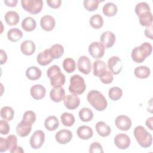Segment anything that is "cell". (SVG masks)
Masks as SVG:
<instances>
[{
	"label": "cell",
	"instance_id": "obj_25",
	"mask_svg": "<svg viewBox=\"0 0 153 153\" xmlns=\"http://www.w3.org/2000/svg\"><path fill=\"white\" fill-rule=\"evenodd\" d=\"M44 126L47 130L49 131L55 130L59 126V120L56 116H49L45 119L44 121Z\"/></svg>",
	"mask_w": 153,
	"mask_h": 153
},
{
	"label": "cell",
	"instance_id": "obj_46",
	"mask_svg": "<svg viewBox=\"0 0 153 153\" xmlns=\"http://www.w3.org/2000/svg\"><path fill=\"white\" fill-rule=\"evenodd\" d=\"M89 152L90 153H100L103 152L104 151L100 143L97 142H94L90 146Z\"/></svg>",
	"mask_w": 153,
	"mask_h": 153
},
{
	"label": "cell",
	"instance_id": "obj_39",
	"mask_svg": "<svg viewBox=\"0 0 153 153\" xmlns=\"http://www.w3.org/2000/svg\"><path fill=\"white\" fill-rule=\"evenodd\" d=\"M108 96L111 100L116 101L119 100L122 97L123 91L120 87H113L109 89Z\"/></svg>",
	"mask_w": 153,
	"mask_h": 153
},
{
	"label": "cell",
	"instance_id": "obj_19",
	"mask_svg": "<svg viewBox=\"0 0 153 153\" xmlns=\"http://www.w3.org/2000/svg\"><path fill=\"white\" fill-rule=\"evenodd\" d=\"M65 96V89L62 87H53L50 90V97L54 102H60Z\"/></svg>",
	"mask_w": 153,
	"mask_h": 153
},
{
	"label": "cell",
	"instance_id": "obj_2",
	"mask_svg": "<svg viewBox=\"0 0 153 153\" xmlns=\"http://www.w3.org/2000/svg\"><path fill=\"white\" fill-rule=\"evenodd\" d=\"M47 75L53 87H62L65 83V76L61 72L60 68L57 65H54L50 66L47 71Z\"/></svg>",
	"mask_w": 153,
	"mask_h": 153
},
{
	"label": "cell",
	"instance_id": "obj_27",
	"mask_svg": "<svg viewBox=\"0 0 153 153\" xmlns=\"http://www.w3.org/2000/svg\"><path fill=\"white\" fill-rule=\"evenodd\" d=\"M22 27L25 31L31 32L35 29L36 27V22L32 17H27L23 20L22 22Z\"/></svg>",
	"mask_w": 153,
	"mask_h": 153
},
{
	"label": "cell",
	"instance_id": "obj_32",
	"mask_svg": "<svg viewBox=\"0 0 153 153\" xmlns=\"http://www.w3.org/2000/svg\"><path fill=\"white\" fill-rule=\"evenodd\" d=\"M79 117L83 122H88L93 118V112L88 108L84 107L81 108L78 112Z\"/></svg>",
	"mask_w": 153,
	"mask_h": 153
},
{
	"label": "cell",
	"instance_id": "obj_4",
	"mask_svg": "<svg viewBox=\"0 0 153 153\" xmlns=\"http://www.w3.org/2000/svg\"><path fill=\"white\" fill-rule=\"evenodd\" d=\"M86 88L84 78L79 75H74L70 78L69 91L72 94L79 95L82 94Z\"/></svg>",
	"mask_w": 153,
	"mask_h": 153
},
{
	"label": "cell",
	"instance_id": "obj_37",
	"mask_svg": "<svg viewBox=\"0 0 153 153\" xmlns=\"http://www.w3.org/2000/svg\"><path fill=\"white\" fill-rule=\"evenodd\" d=\"M63 68L68 74L73 72L76 69V63L75 60L70 57L66 58L63 62Z\"/></svg>",
	"mask_w": 153,
	"mask_h": 153
},
{
	"label": "cell",
	"instance_id": "obj_18",
	"mask_svg": "<svg viewBox=\"0 0 153 153\" xmlns=\"http://www.w3.org/2000/svg\"><path fill=\"white\" fill-rule=\"evenodd\" d=\"M31 96L35 100H41L43 99L46 93L45 88L41 84H35L30 88V90Z\"/></svg>",
	"mask_w": 153,
	"mask_h": 153
},
{
	"label": "cell",
	"instance_id": "obj_48",
	"mask_svg": "<svg viewBox=\"0 0 153 153\" xmlns=\"http://www.w3.org/2000/svg\"><path fill=\"white\" fill-rule=\"evenodd\" d=\"M46 2L50 7L54 9L59 8L62 4L61 0H51V1H47Z\"/></svg>",
	"mask_w": 153,
	"mask_h": 153
},
{
	"label": "cell",
	"instance_id": "obj_23",
	"mask_svg": "<svg viewBox=\"0 0 153 153\" xmlns=\"http://www.w3.org/2000/svg\"><path fill=\"white\" fill-rule=\"evenodd\" d=\"M41 69L36 66H30L26 71V76L30 80H37L41 78Z\"/></svg>",
	"mask_w": 153,
	"mask_h": 153
},
{
	"label": "cell",
	"instance_id": "obj_26",
	"mask_svg": "<svg viewBox=\"0 0 153 153\" xmlns=\"http://www.w3.org/2000/svg\"><path fill=\"white\" fill-rule=\"evenodd\" d=\"M5 20L10 26L16 25L20 20V17L19 14L14 11H8L4 16Z\"/></svg>",
	"mask_w": 153,
	"mask_h": 153
},
{
	"label": "cell",
	"instance_id": "obj_35",
	"mask_svg": "<svg viewBox=\"0 0 153 153\" xmlns=\"http://www.w3.org/2000/svg\"><path fill=\"white\" fill-rule=\"evenodd\" d=\"M89 23L93 28L98 29L103 26V19L99 14H94L91 17Z\"/></svg>",
	"mask_w": 153,
	"mask_h": 153
},
{
	"label": "cell",
	"instance_id": "obj_1",
	"mask_svg": "<svg viewBox=\"0 0 153 153\" xmlns=\"http://www.w3.org/2000/svg\"><path fill=\"white\" fill-rule=\"evenodd\" d=\"M88 103L97 111H104L108 105L105 96L99 91L93 90L88 92L87 96Z\"/></svg>",
	"mask_w": 153,
	"mask_h": 153
},
{
	"label": "cell",
	"instance_id": "obj_34",
	"mask_svg": "<svg viewBox=\"0 0 153 153\" xmlns=\"http://www.w3.org/2000/svg\"><path fill=\"white\" fill-rule=\"evenodd\" d=\"M60 119L62 124L66 127H71L74 125L75 121L74 116L68 112H64L60 116Z\"/></svg>",
	"mask_w": 153,
	"mask_h": 153
},
{
	"label": "cell",
	"instance_id": "obj_5",
	"mask_svg": "<svg viewBox=\"0 0 153 153\" xmlns=\"http://www.w3.org/2000/svg\"><path fill=\"white\" fill-rule=\"evenodd\" d=\"M22 8L32 14L40 13L42 9L43 2L42 0H22Z\"/></svg>",
	"mask_w": 153,
	"mask_h": 153
},
{
	"label": "cell",
	"instance_id": "obj_16",
	"mask_svg": "<svg viewBox=\"0 0 153 153\" xmlns=\"http://www.w3.org/2000/svg\"><path fill=\"white\" fill-rule=\"evenodd\" d=\"M40 25L43 30L51 31L56 25L55 19L50 15H45L40 20Z\"/></svg>",
	"mask_w": 153,
	"mask_h": 153
},
{
	"label": "cell",
	"instance_id": "obj_42",
	"mask_svg": "<svg viewBox=\"0 0 153 153\" xmlns=\"http://www.w3.org/2000/svg\"><path fill=\"white\" fill-rule=\"evenodd\" d=\"M139 47L140 51L145 57L146 58V57L151 55L152 50V47L149 42H145L142 43L140 46H139Z\"/></svg>",
	"mask_w": 153,
	"mask_h": 153
},
{
	"label": "cell",
	"instance_id": "obj_15",
	"mask_svg": "<svg viewBox=\"0 0 153 153\" xmlns=\"http://www.w3.org/2000/svg\"><path fill=\"white\" fill-rule=\"evenodd\" d=\"M72 138V132L67 129L59 130L55 135V139L57 143L65 145L69 142Z\"/></svg>",
	"mask_w": 153,
	"mask_h": 153
},
{
	"label": "cell",
	"instance_id": "obj_45",
	"mask_svg": "<svg viewBox=\"0 0 153 153\" xmlns=\"http://www.w3.org/2000/svg\"><path fill=\"white\" fill-rule=\"evenodd\" d=\"M8 148L9 150L17 146V138L14 134H10L6 138Z\"/></svg>",
	"mask_w": 153,
	"mask_h": 153
},
{
	"label": "cell",
	"instance_id": "obj_17",
	"mask_svg": "<svg viewBox=\"0 0 153 153\" xmlns=\"http://www.w3.org/2000/svg\"><path fill=\"white\" fill-rule=\"evenodd\" d=\"M36 60L38 63L41 66H46L50 63L53 60V58L50 49H45L44 51L40 52L37 56Z\"/></svg>",
	"mask_w": 153,
	"mask_h": 153
},
{
	"label": "cell",
	"instance_id": "obj_10",
	"mask_svg": "<svg viewBox=\"0 0 153 153\" xmlns=\"http://www.w3.org/2000/svg\"><path fill=\"white\" fill-rule=\"evenodd\" d=\"M115 124L119 130L127 131L131 127V121L128 117L121 115L118 116L115 118Z\"/></svg>",
	"mask_w": 153,
	"mask_h": 153
},
{
	"label": "cell",
	"instance_id": "obj_50",
	"mask_svg": "<svg viewBox=\"0 0 153 153\" xmlns=\"http://www.w3.org/2000/svg\"><path fill=\"white\" fill-rule=\"evenodd\" d=\"M145 35L151 39H153V36H152V25H151L149 27H146V28L145 30Z\"/></svg>",
	"mask_w": 153,
	"mask_h": 153
},
{
	"label": "cell",
	"instance_id": "obj_47",
	"mask_svg": "<svg viewBox=\"0 0 153 153\" xmlns=\"http://www.w3.org/2000/svg\"><path fill=\"white\" fill-rule=\"evenodd\" d=\"M10 126L7 121L5 120H1L0 121V133L2 135H6L8 134L10 131Z\"/></svg>",
	"mask_w": 153,
	"mask_h": 153
},
{
	"label": "cell",
	"instance_id": "obj_44",
	"mask_svg": "<svg viewBox=\"0 0 153 153\" xmlns=\"http://www.w3.org/2000/svg\"><path fill=\"white\" fill-rule=\"evenodd\" d=\"M36 114L33 111H27L24 113L22 120L26 121L32 124L36 121Z\"/></svg>",
	"mask_w": 153,
	"mask_h": 153
},
{
	"label": "cell",
	"instance_id": "obj_28",
	"mask_svg": "<svg viewBox=\"0 0 153 153\" xmlns=\"http://www.w3.org/2000/svg\"><path fill=\"white\" fill-rule=\"evenodd\" d=\"M135 76L140 79L147 78L151 74L150 69L146 66H140L136 67L134 70Z\"/></svg>",
	"mask_w": 153,
	"mask_h": 153
},
{
	"label": "cell",
	"instance_id": "obj_36",
	"mask_svg": "<svg viewBox=\"0 0 153 153\" xmlns=\"http://www.w3.org/2000/svg\"><path fill=\"white\" fill-rule=\"evenodd\" d=\"M14 115V111L10 106H4L1 109V117L6 121H11Z\"/></svg>",
	"mask_w": 153,
	"mask_h": 153
},
{
	"label": "cell",
	"instance_id": "obj_14",
	"mask_svg": "<svg viewBox=\"0 0 153 153\" xmlns=\"http://www.w3.org/2000/svg\"><path fill=\"white\" fill-rule=\"evenodd\" d=\"M32 125L31 123L22 120L16 126V133L22 137L28 136L32 130Z\"/></svg>",
	"mask_w": 153,
	"mask_h": 153
},
{
	"label": "cell",
	"instance_id": "obj_8",
	"mask_svg": "<svg viewBox=\"0 0 153 153\" xmlns=\"http://www.w3.org/2000/svg\"><path fill=\"white\" fill-rule=\"evenodd\" d=\"M108 67L112 74L117 75L120 74L123 69V63L117 56H112L108 61Z\"/></svg>",
	"mask_w": 153,
	"mask_h": 153
},
{
	"label": "cell",
	"instance_id": "obj_51",
	"mask_svg": "<svg viewBox=\"0 0 153 153\" xmlns=\"http://www.w3.org/2000/svg\"><path fill=\"white\" fill-rule=\"evenodd\" d=\"M7 60V56L3 50H1V53H0V64L3 65L6 63Z\"/></svg>",
	"mask_w": 153,
	"mask_h": 153
},
{
	"label": "cell",
	"instance_id": "obj_21",
	"mask_svg": "<svg viewBox=\"0 0 153 153\" xmlns=\"http://www.w3.org/2000/svg\"><path fill=\"white\" fill-rule=\"evenodd\" d=\"M76 134L80 139L82 140H87L93 136V131L89 126H81L78 128Z\"/></svg>",
	"mask_w": 153,
	"mask_h": 153
},
{
	"label": "cell",
	"instance_id": "obj_41",
	"mask_svg": "<svg viewBox=\"0 0 153 153\" xmlns=\"http://www.w3.org/2000/svg\"><path fill=\"white\" fill-rule=\"evenodd\" d=\"M98 0H84L83 5L84 8L88 11H93L97 9L99 2Z\"/></svg>",
	"mask_w": 153,
	"mask_h": 153
},
{
	"label": "cell",
	"instance_id": "obj_3",
	"mask_svg": "<svg viewBox=\"0 0 153 153\" xmlns=\"http://www.w3.org/2000/svg\"><path fill=\"white\" fill-rule=\"evenodd\" d=\"M133 134L139 145L144 148H149L152 143V137L150 133L142 126L136 127L133 131Z\"/></svg>",
	"mask_w": 153,
	"mask_h": 153
},
{
	"label": "cell",
	"instance_id": "obj_43",
	"mask_svg": "<svg viewBox=\"0 0 153 153\" xmlns=\"http://www.w3.org/2000/svg\"><path fill=\"white\" fill-rule=\"evenodd\" d=\"M99 79L102 83L105 84H109L113 81L114 76L111 71H105L101 74Z\"/></svg>",
	"mask_w": 153,
	"mask_h": 153
},
{
	"label": "cell",
	"instance_id": "obj_40",
	"mask_svg": "<svg viewBox=\"0 0 153 153\" xmlns=\"http://www.w3.org/2000/svg\"><path fill=\"white\" fill-rule=\"evenodd\" d=\"M134 11L137 16H139V15L145 12L151 11L150 7L148 4L145 2H141L139 3H137L135 6Z\"/></svg>",
	"mask_w": 153,
	"mask_h": 153
},
{
	"label": "cell",
	"instance_id": "obj_54",
	"mask_svg": "<svg viewBox=\"0 0 153 153\" xmlns=\"http://www.w3.org/2000/svg\"><path fill=\"white\" fill-rule=\"evenodd\" d=\"M10 152L11 153H20V152H24V150L21 146H16L14 148H12L11 150H10Z\"/></svg>",
	"mask_w": 153,
	"mask_h": 153
},
{
	"label": "cell",
	"instance_id": "obj_20",
	"mask_svg": "<svg viewBox=\"0 0 153 153\" xmlns=\"http://www.w3.org/2000/svg\"><path fill=\"white\" fill-rule=\"evenodd\" d=\"M36 47L35 43L31 40L23 41L20 45V50L23 54L26 56L32 55L35 51Z\"/></svg>",
	"mask_w": 153,
	"mask_h": 153
},
{
	"label": "cell",
	"instance_id": "obj_31",
	"mask_svg": "<svg viewBox=\"0 0 153 153\" xmlns=\"http://www.w3.org/2000/svg\"><path fill=\"white\" fill-rule=\"evenodd\" d=\"M139 23L142 26L149 27L152 24V14L151 11L145 12L139 15Z\"/></svg>",
	"mask_w": 153,
	"mask_h": 153
},
{
	"label": "cell",
	"instance_id": "obj_12",
	"mask_svg": "<svg viewBox=\"0 0 153 153\" xmlns=\"http://www.w3.org/2000/svg\"><path fill=\"white\" fill-rule=\"evenodd\" d=\"M116 36L115 34L111 31H105L100 36V41L105 48L112 47L115 42Z\"/></svg>",
	"mask_w": 153,
	"mask_h": 153
},
{
	"label": "cell",
	"instance_id": "obj_30",
	"mask_svg": "<svg viewBox=\"0 0 153 153\" xmlns=\"http://www.w3.org/2000/svg\"><path fill=\"white\" fill-rule=\"evenodd\" d=\"M23 37L22 30L17 27L10 29L7 32V38L8 40L15 42L19 41Z\"/></svg>",
	"mask_w": 153,
	"mask_h": 153
},
{
	"label": "cell",
	"instance_id": "obj_11",
	"mask_svg": "<svg viewBox=\"0 0 153 153\" xmlns=\"http://www.w3.org/2000/svg\"><path fill=\"white\" fill-rule=\"evenodd\" d=\"M116 146L121 149H126L130 145V139L128 135L124 133H119L117 134L114 139Z\"/></svg>",
	"mask_w": 153,
	"mask_h": 153
},
{
	"label": "cell",
	"instance_id": "obj_24",
	"mask_svg": "<svg viewBox=\"0 0 153 153\" xmlns=\"http://www.w3.org/2000/svg\"><path fill=\"white\" fill-rule=\"evenodd\" d=\"M106 63L101 60H96L93 63V75L97 77H100L101 74L106 71Z\"/></svg>",
	"mask_w": 153,
	"mask_h": 153
},
{
	"label": "cell",
	"instance_id": "obj_52",
	"mask_svg": "<svg viewBox=\"0 0 153 153\" xmlns=\"http://www.w3.org/2000/svg\"><path fill=\"white\" fill-rule=\"evenodd\" d=\"M4 3L5 4V5L8 7H14L16 6L18 1L17 0H4Z\"/></svg>",
	"mask_w": 153,
	"mask_h": 153
},
{
	"label": "cell",
	"instance_id": "obj_9",
	"mask_svg": "<svg viewBox=\"0 0 153 153\" xmlns=\"http://www.w3.org/2000/svg\"><path fill=\"white\" fill-rule=\"evenodd\" d=\"M78 69L82 73L88 75L91 70V64L89 58L85 56H81L77 62Z\"/></svg>",
	"mask_w": 153,
	"mask_h": 153
},
{
	"label": "cell",
	"instance_id": "obj_29",
	"mask_svg": "<svg viewBox=\"0 0 153 153\" xmlns=\"http://www.w3.org/2000/svg\"><path fill=\"white\" fill-rule=\"evenodd\" d=\"M117 7L112 2L106 3L102 8V11L104 15L108 17H112L117 14Z\"/></svg>",
	"mask_w": 153,
	"mask_h": 153
},
{
	"label": "cell",
	"instance_id": "obj_13",
	"mask_svg": "<svg viewBox=\"0 0 153 153\" xmlns=\"http://www.w3.org/2000/svg\"><path fill=\"white\" fill-rule=\"evenodd\" d=\"M65 106L68 109H75L80 104V99L76 94H71L65 96L63 99Z\"/></svg>",
	"mask_w": 153,
	"mask_h": 153
},
{
	"label": "cell",
	"instance_id": "obj_7",
	"mask_svg": "<svg viewBox=\"0 0 153 153\" xmlns=\"http://www.w3.org/2000/svg\"><path fill=\"white\" fill-rule=\"evenodd\" d=\"M105 49V48L100 42L94 41L90 44L88 52L92 57L99 59L103 56Z\"/></svg>",
	"mask_w": 153,
	"mask_h": 153
},
{
	"label": "cell",
	"instance_id": "obj_6",
	"mask_svg": "<svg viewBox=\"0 0 153 153\" xmlns=\"http://www.w3.org/2000/svg\"><path fill=\"white\" fill-rule=\"evenodd\" d=\"M45 141V134L41 130H36L31 136L29 140L30 146L34 149H37L40 148Z\"/></svg>",
	"mask_w": 153,
	"mask_h": 153
},
{
	"label": "cell",
	"instance_id": "obj_38",
	"mask_svg": "<svg viewBox=\"0 0 153 153\" xmlns=\"http://www.w3.org/2000/svg\"><path fill=\"white\" fill-rule=\"evenodd\" d=\"M131 56L132 60L134 62L138 63H140L143 62V61L146 59V57H145L143 56V55L142 54V53L140 51L139 46L136 47L135 48H134L133 49V50L131 51Z\"/></svg>",
	"mask_w": 153,
	"mask_h": 153
},
{
	"label": "cell",
	"instance_id": "obj_53",
	"mask_svg": "<svg viewBox=\"0 0 153 153\" xmlns=\"http://www.w3.org/2000/svg\"><path fill=\"white\" fill-rule=\"evenodd\" d=\"M152 121H153V117H151L148 118L146 120V121H145V124H146V127L148 128H149L151 130H153V128H152Z\"/></svg>",
	"mask_w": 153,
	"mask_h": 153
},
{
	"label": "cell",
	"instance_id": "obj_22",
	"mask_svg": "<svg viewBox=\"0 0 153 153\" xmlns=\"http://www.w3.org/2000/svg\"><path fill=\"white\" fill-rule=\"evenodd\" d=\"M97 134L101 137H107L111 133V127L103 121H99L95 126Z\"/></svg>",
	"mask_w": 153,
	"mask_h": 153
},
{
	"label": "cell",
	"instance_id": "obj_33",
	"mask_svg": "<svg viewBox=\"0 0 153 153\" xmlns=\"http://www.w3.org/2000/svg\"><path fill=\"white\" fill-rule=\"evenodd\" d=\"M50 51L53 59H59L64 53V48L62 45L56 44L50 47Z\"/></svg>",
	"mask_w": 153,
	"mask_h": 153
},
{
	"label": "cell",
	"instance_id": "obj_49",
	"mask_svg": "<svg viewBox=\"0 0 153 153\" xmlns=\"http://www.w3.org/2000/svg\"><path fill=\"white\" fill-rule=\"evenodd\" d=\"M8 150L6 138L0 137V152H3Z\"/></svg>",
	"mask_w": 153,
	"mask_h": 153
}]
</instances>
